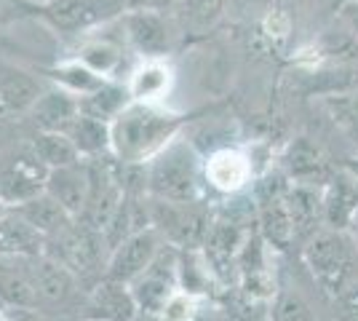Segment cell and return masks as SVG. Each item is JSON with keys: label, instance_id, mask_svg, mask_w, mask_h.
<instances>
[{"label": "cell", "instance_id": "6da1fadb", "mask_svg": "<svg viewBox=\"0 0 358 321\" xmlns=\"http://www.w3.org/2000/svg\"><path fill=\"white\" fill-rule=\"evenodd\" d=\"M185 115L161 105L129 102L110 123V155L126 166H145L179 137Z\"/></svg>", "mask_w": 358, "mask_h": 321}, {"label": "cell", "instance_id": "7a4b0ae2", "mask_svg": "<svg viewBox=\"0 0 358 321\" xmlns=\"http://www.w3.org/2000/svg\"><path fill=\"white\" fill-rule=\"evenodd\" d=\"M145 183L152 201L169 204H190L203 196V161L193 142L174 139L150 164H145Z\"/></svg>", "mask_w": 358, "mask_h": 321}, {"label": "cell", "instance_id": "3957f363", "mask_svg": "<svg viewBox=\"0 0 358 321\" xmlns=\"http://www.w3.org/2000/svg\"><path fill=\"white\" fill-rule=\"evenodd\" d=\"M302 260L329 300L358 281V246L350 233L318 230L302 244Z\"/></svg>", "mask_w": 358, "mask_h": 321}, {"label": "cell", "instance_id": "277c9868", "mask_svg": "<svg viewBox=\"0 0 358 321\" xmlns=\"http://www.w3.org/2000/svg\"><path fill=\"white\" fill-rule=\"evenodd\" d=\"M252 228V217L241 212L238 206H224L222 212L211 217L206 238L201 244V255L217 284H227L236 278V262Z\"/></svg>", "mask_w": 358, "mask_h": 321}, {"label": "cell", "instance_id": "5b68a950", "mask_svg": "<svg viewBox=\"0 0 358 321\" xmlns=\"http://www.w3.org/2000/svg\"><path fill=\"white\" fill-rule=\"evenodd\" d=\"M214 214L201 204H169L150 199V225L161 233L166 244L177 249H201Z\"/></svg>", "mask_w": 358, "mask_h": 321}, {"label": "cell", "instance_id": "8992f818", "mask_svg": "<svg viewBox=\"0 0 358 321\" xmlns=\"http://www.w3.org/2000/svg\"><path fill=\"white\" fill-rule=\"evenodd\" d=\"M126 14L123 0H45L41 16L62 35H80Z\"/></svg>", "mask_w": 358, "mask_h": 321}, {"label": "cell", "instance_id": "52a82bcc", "mask_svg": "<svg viewBox=\"0 0 358 321\" xmlns=\"http://www.w3.org/2000/svg\"><path fill=\"white\" fill-rule=\"evenodd\" d=\"M131 294L139 311L161 313L166 303L179 292V249L171 244H164V249L155 255L145 273L134 278Z\"/></svg>", "mask_w": 358, "mask_h": 321}, {"label": "cell", "instance_id": "ba28073f", "mask_svg": "<svg viewBox=\"0 0 358 321\" xmlns=\"http://www.w3.org/2000/svg\"><path fill=\"white\" fill-rule=\"evenodd\" d=\"M120 19H123V35H126L129 46L134 48L142 59H164L179 38L171 14L126 11Z\"/></svg>", "mask_w": 358, "mask_h": 321}, {"label": "cell", "instance_id": "9c48e42d", "mask_svg": "<svg viewBox=\"0 0 358 321\" xmlns=\"http://www.w3.org/2000/svg\"><path fill=\"white\" fill-rule=\"evenodd\" d=\"M164 238L161 233L152 228H145L123 238L118 246L110 249V257H107L105 265V278H113V281H120V284H131L134 278L145 273L150 268V262L155 260V255L164 249Z\"/></svg>", "mask_w": 358, "mask_h": 321}, {"label": "cell", "instance_id": "30bf717a", "mask_svg": "<svg viewBox=\"0 0 358 321\" xmlns=\"http://www.w3.org/2000/svg\"><path fill=\"white\" fill-rule=\"evenodd\" d=\"M16 262H19L22 273L27 276L38 306H67L78 294L80 281L51 255H38V257H27V260Z\"/></svg>", "mask_w": 358, "mask_h": 321}, {"label": "cell", "instance_id": "8fae6325", "mask_svg": "<svg viewBox=\"0 0 358 321\" xmlns=\"http://www.w3.org/2000/svg\"><path fill=\"white\" fill-rule=\"evenodd\" d=\"M321 209L327 230L353 233L358 220V180L350 169H334L321 185Z\"/></svg>", "mask_w": 358, "mask_h": 321}, {"label": "cell", "instance_id": "7c38bea8", "mask_svg": "<svg viewBox=\"0 0 358 321\" xmlns=\"http://www.w3.org/2000/svg\"><path fill=\"white\" fill-rule=\"evenodd\" d=\"M45 177H48V169L30 150L16 155L14 161L0 166V201L8 209H16L27 201L38 199L41 193H45Z\"/></svg>", "mask_w": 358, "mask_h": 321}, {"label": "cell", "instance_id": "4fadbf2b", "mask_svg": "<svg viewBox=\"0 0 358 321\" xmlns=\"http://www.w3.org/2000/svg\"><path fill=\"white\" fill-rule=\"evenodd\" d=\"M80 311H83L80 319L86 321H134V316L139 313L131 287L105 276L89 290Z\"/></svg>", "mask_w": 358, "mask_h": 321}, {"label": "cell", "instance_id": "5bb4252c", "mask_svg": "<svg viewBox=\"0 0 358 321\" xmlns=\"http://www.w3.org/2000/svg\"><path fill=\"white\" fill-rule=\"evenodd\" d=\"M334 169L329 166L327 153L310 137H294L281 153V174L289 183L324 185Z\"/></svg>", "mask_w": 358, "mask_h": 321}, {"label": "cell", "instance_id": "9a60e30c", "mask_svg": "<svg viewBox=\"0 0 358 321\" xmlns=\"http://www.w3.org/2000/svg\"><path fill=\"white\" fill-rule=\"evenodd\" d=\"M89 187H91V171H89V161H86V158H83V161H75L70 166L48 169L45 193L57 201L70 217H75V220L86 209Z\"/></svg>", "mask_w": 358, "mask_h": 321}, {"label": "cell", "instance_id": "2e32d148", "mask_svg": "<svg viewBox=\"0 0 358 321\" xmlns=\"http://www.w3.org/2000/svg\"><path fill=\"white\" fill-rule=\"evenodd\" d=\"M206 183L224 196H238L252 183V161L236 148H220L203 161Z\"/></svg>", "mask_w": 358, "mask_h": 321}, {"label": "cell", "instance_id": "e0dca14e", "mask_svg": "<svg viewBox=\"0 0 358 321\" xmlns=\"http://www.w3.org/2000/svg\"><path fill=\"white\" fill-rule=\"evenodd\" d=\"M286 206L294 225V241H308L318 230H324L321 209V185L289 183L286 185Z\"/></svg>", "mask_w": 358, "mask_h": 321}, {"label": "cell", "instance_id": "ac0fdd59", "mask_svg": "<svg viewBox=\"0 0 358 321\" xmlns=\"http://www.w3.org/2000/svg\"><path fill=\"white\" fill-rule=\"evenodd\" d=\"M38 255H45V236L16 209H6L0 220V260H27Z\"/></svg>", "mask_w": 358, "mask_h": 321}, {"label": "cell", "instance_id": "d6986e66", "mask_svg": "<svg viewBox=\"0 0 358 321\" xmlns=\"http://www.w3.org/2000/svg\"><path fill=\"white\" fill-rule=\"evenodd\" d=\"M45 92L43 80L32 73L14 67L8 62H0V113L16 115V113H30L32 105Z\"/></svg>", "mask_w": 358, "mask_h": 321}, {"label": "cell", "instance_id": "ffe728a7", "mask_svg": "<svg viewBox=\"0 0 358 321\" xmlns=\"http://www.w3.org/2000/svg\"><path fill=\"white\" fill-rule=\"evenodd\" d=\"M230 0H177L171 19L179 38H203L227 14Z\"/></svg>", "mask_w": 358, "mask_h": 321}, {"label": "cell", "instance_id": "44dd1931", "mask_svg": "<svg viewBox=\"0 0 358 321\" xmlns=\"http://www.w3.org/2000/svg\"><path fill=\"white\" fill-rule=\"evenodd\" d=\"M30 115L38 131H62L64 134V129L80 115V102L67 89L54 86L41 94V99L32 105Z\"/></svg>", "mask_w": 358, "mask_h": 321}, {"label": "cell", "instance_id": "7402d4cb", "mask_svg": "<svg viewBox=\"0 0 358 321\" xmlns=\"http://www.w3.org/2000/svg\"><path fill=\"white\" fill-rule=\"evenodd\" d=\"M318 107L324 110L329 123L337 129L345 145L358 155V92H327L321 94Z\"/></svg>", "mask_w": 358, "mask_h": 321}, {"label": "cell", "instance_id": "603a6c76", "mask_svg": "<svg viewBox=\"0 0 358 321\" xmlns=\"http://www.w3.org/2000/svg\"><path fill=\"white\" fill-rule=\"evenodd\" d=\"M126 89L131 102L158 105L171 89V67L164 59H145V64H139L131 73Z\"/></svg>", "mask_w": 358, "mask_h": 321}, {"label": "cell", "instance_id": "cb8c5ba5", "mask_svg": "<svg viewBox=\"0 0 358 321\" xmlns=\"http://www.w3.org/2000/svg\"><path fill=\"white\" fill-rule=\"evenodd\" d=\"M78 102H80V113L83 115L96 118V121L102 123H113L120 115V110L131 102V97H129L126 86H120L115 80H105L94 92L78 97Z\"/></svg>", "mask_w": 358, "mask_h": 321}, {"label": "cell", "instance_id": "d4e9b609", "mask_svg": "<svg viewBox=\"0 0 358 321\" xmlns=\"http://www.w3.org/2000/svg\"><path fill=\"white\" fill-rule=\"evenodd\" d=\"M67 139L75 145V150L80 153V158H102L110 155V123H102L89 115H78L67 129H64Z\"/></svg>", "mask_w": 358, "mask_h": 321}, {"label": "cell", "instance_id": "484cf974", "mask_svg": "<svg viewBox=\"0 0 358 321\" xmlns=\"http://www.w3.org/2000/svg\"><path fill=\"white\" fill-rule=\"evenodd\" d=\"M16 212L22 214L35 230H41V233L45 236V241L54 238V236H59L62 230L75 220V217H70V214L64 212L48 193H41L38 199H32V201H27V204H22V206H16Z\"/></svg>", "mask_w": 358, "mask_h": 321}, {"label": "cell", "instance_id": "4316f807", "mask_svg": "<svg viewBox=\"0 0 358 321\" xmlns=\"http://www.w3.org/2000/svg\"><path fill=\"white\" fill-rule=\"evenodd\" d=\"M30 153L43 164L45 169L70 166L75 161H83L75 145L62 131H38L30 145Z\"/></svg>", "mask_w": 358, "mask_h": 321}, {"label": "cell", "instance_id": "83f0119b", "mask_svg": "<svg viewBox=\"0 0 358 321\" xmlns=\"http://www.w3.org/2000/svg\"><path fill=\"white\" fill-rule=\"evenodd\" d=\"M0 303L11 308H38L35 292L16 260H0Z\"/></svg>", "mask_w": 358, "mask_h": 321}, {"label": "cell", "instance_id": "f1b7e54d", "mask_svg": "<svg viewBox=\"0 0 358 321\" xmlns=\"http://www.w3.org/2000/svg\"><path fill=\"white\" fill-rule=\"evenodd\" d=\"M78 62H83L91 73H96L99 78L113 80L115 73L120 70V64H123V51L113 41L94 38L89 43H83L80 54H78Z\"/></svg>", "mask_w": 358, "mask_h": 321}, {"label": "cell", "instance_id": "f546056e", "mask_svg": "<svg viewBox=\"0 0 358 321\" xmlns=\"http://www.w3.org/2000/svg\"><path fill=\"white\" fill-rule=\"evenodd\" d=\"M48 76H51V80H57L62 89H67V92L75 94V97H83V94L94 92L96 86L105 83V78H99L96 73H91L89 67L78 59L64 62V64H59V67L48 70Z\"/></svg>", "mask_w": 358, "mask_h": 321}, {"label": "cell", "instance_id": "4dcf8cb0", "mask_svg": "<svg viewBox=\"0 0 358 321\" xmlns=\"http://www.w3.org/2000/svg\"><path fill=\"white\" fill-rule=\"evenodd\" d=\"M268 316L270 321H315L310 303L297 290H275Z\"/></svg>", "mask_w": 358, "mask_h": 321}, {"label": "cell", "instance_id": "1f68e13d", "mask_svg": "<svg viewBox=\"0 0 358 321\" xmlns=\"http://www.w3.org/2000/svg\"><path fill=\"white\" fill-rule=\"evenodd\" d=\"M331 316L334 321H358V281L331 300Z\"/></svg>", "mask_w": 358, "mask_h": 321}, {"label": "cell", "instance_id": "d6a6232c", "mask_svg": "<svg viewBox=\"0 0 358 321\" xmlns=\"http://www.w3.org/2000/svg\"><path fill=\"white\" fill-rule=\"evenodd\" d=\"M334 22L358 43V0H337Z\"/></svg>", "mask_w": 358, "mask_h": 321}, {"label": "cell", "instance_id": "836d02e7", "mask_svg": "<svg viewBox=\"0 0 358 321\" xmlns=\"http://www.w3.org/2000/svg\"><path fill=\"white\" fill-rule=\"evenodd\" d=\"M126 11H158V14H171L177 0H123Z\"/></svg>", "mask_w": 358, "mask_h": 321}, {"label": "cell", "instance_id": "e575fe53", "mask_svg": "<svg viewBox=\"0 0 358 321\" xmlns=\"http://www.w3.org/2000/svg\"><path fill=\"white\" fill-rule=\"evenodd\" d=\"M345 73H348V83L343 92H358V57L350 64H345Z\"/></svg>", "mask_w": 358, "mask_h": 321}, {"label": "cell", "instance_id": "d590c367", "mask_svg": "<svg viewBox=\"0 0 358 321\" xmlns=\"http://www.w3.org/2000/svg\"><path fill=\"white\" fill-rule=\"evenodd\" d=\"M193 321H227L222 316V313H220V311H203V308H198V313H195V319Z\"/></svg>", "mask_w": 358, "mask_h": 321}, {"label": "cell", "instance_id": "8d00e7d4", "mask_svg": "<svg viewBox=\"0 0 358 321\" xmlns=\"http://www.w3.org/2000/svg\"><path fill=\"white\" fill-rule=\"evenodd\" d=\"M134 321H169L164 313H152V311H139L134 316Z\"/></svg>", "mask_w": 358, "mask_h": 321}, {"label": "cell", "instance_id": "74e56055", "mask_svg": "<svg viewBox=\"0 0 358 321\" xmlns=\"http://www.w3.org/2000/svg\"><path fill=\"white\" fill-rule=\"evenodd\" d=\"M345 169H350V171L356 174V180H358V155H353V161H350V164H348Z\"/></svg>", "mask_w": 358, "mask_h": 321}, {"label": "cell", "instance_id": "f35d334b", "mask_svg": "<svg viewBox=\"0 0 358 321\" xmlns=\"http://www.w3.org/2000/svg\"><path fill=\"white\" fill-rule=\"evenodd\" d=\"M350 236H353V241H356V246H358V220H356V228H353V233H350Z\"/></svg>", "mask_w": 358, "mask_h": 321}, {"label": "cell", "instance_id": "ab89813d", "mask_svg": "<svg viewBox=\"0 0 358 321\" xmlns=\"http://www.w3.org/2000/svg\"><path fill=\"white\" fill-rule=\"evenodd\" d=\"M6 209H8V206H6L3 201H0V220H3V214H6Z\"/></svg>", "mask_w": 358, "mask_h": 321}, {"label": "cell", "instance_id": "60d3db41", "mask_svg": "<svg viewBox=\"0 0 358 321\" xmlns=\"http://www.w3.org/2000/svg\"><path fill=\"white\" fill-rule=\"evenodd\" d=\"M80 321H86V319H80Z\"/></svg>", "mask_w": 358, "mask_h": 321}, {"label": "cell", "instance_id": "b9f144b4", "mask_svg": "<svg viewBox=\"0 0 358 321\" xmlns=\"http://www.w3.org/2000/svg\"><path fill=\"white\" fill-rule=\"evenodd\" d=\"M43 3H45V0H43Z\"/></svg>", "mask_w": 358, "mask_h": 321}]
</instances>
